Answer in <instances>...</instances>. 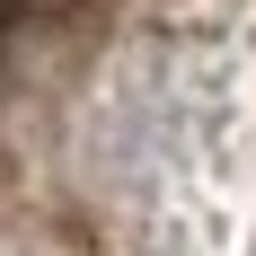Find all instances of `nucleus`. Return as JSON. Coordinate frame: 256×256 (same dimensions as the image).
<instances>
[{
  "instance_id": "nucleus-1",
  "label": "nucleus",
  "mask_w": 256,
  "mask_h": 256,
  "mask_svg": "<svg viewBox=\"0 0 256 256\" xmlns=\"http://www.w3.org/2000/svg\"><path fill=\"white\" fill-rule=\"evenodd\" d=\"M0 256H256V0H0Z\"/></svg>"
}]
</instances>
